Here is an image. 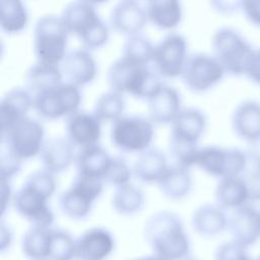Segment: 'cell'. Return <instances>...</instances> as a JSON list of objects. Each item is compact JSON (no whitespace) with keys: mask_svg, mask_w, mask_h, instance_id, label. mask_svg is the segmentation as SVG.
Returning a JSON list of instances; mask_svg holds the SVG:
<instances>
[{"mask_svg":"<svg viewBox=\"0 0 260 260\" xmlns=\"http://www.w3.org/2000/svg\"><path fill=\"white\" fill-rule=\"evenodd\" d=\"M103 179L77 175L72 184L58 198L59 208L71 219H83L90 213L103 193Z\"/></svg>","mask_w":260,"mask_h":260,"instance_id":"8","label":"cell"},{"mask_svg":"<svg viewBox=\"0 0 260 260\" xmlns=\"http://www.w3.org/2000/svg\"><path fill=\"white\" fill-rule=\"evenodd\" d=\"M133 177V167H131L125 158L121 156H113L104 177V182L105 184H109L117 188L131 183Z\"/></svg>","mask_w":260,"mask_h":260,"instance_id":"38","label":"cell"},{"mask_svg":"<svg viewBox=\"0 0 260 260\" xmlns=\"http://www.w3.org/2000/svg\"><path fill=\"white\" fill-rule=\"evenodd\" d=\"M12 231L8 225H6L4 222H1L0 225V251L3 253L9 247L12 243Z\"/></svg>","mask_w":260,"mask_h":260,"instance_id":"48","label":"cell"},{"mask_svg":"<svg viewBox=\"0 0 260 260\" xmlns=\"http://www.w3.org/2000/svg\"><path fill=\"white\" fill-rule=\"evenodd\" d=\"M144 238L153 255L162 260H183L190 251V241L183 222L171 211L151 215L145 222Z\"/></svg>","mask_w":260,"mask_h":260,"instance_id":"1","label":"cell"},{"mask_svg":"<svg viewBox=\"0 0 260 260\" xmlns=\"http://www.w3.org/2000/svg\"><path fill=\"white\" fill-rule=\"evenodd\" d=\"M69 31L61 16L47 14L34 26L32 49L37 61L60 65L68 52Z\"/></svg>","mask_w":260,"mask_h":260,"instance_id":"4","label":"cell"},{"mask_svg":"<svg viewBox=\"0 0 260 260\" xmlns=\"http://www.w3.org/2000/svg\"><path fill=\"white\" fill-rule=\"evenodd\" d=\"M147 22L145 7L137 0H121L110 14V27L126 37L140 34Z\"/></svg>","mask_w":260,"mask_h":260,"instance_id":"17","label":"cell"},{"mask_svg":"<svg viewBox=\"0 0 260 260\" xmlns=\"http://www.w3.org/2000/svg\"><path fill=\"white\" fill-rule=\"evenodd\" d=\"M125 108L126 103L124 95L110 89L96 99L92 113L102 121V123H114L124 115Z\"/></svg>","mask_w":260,"mask_h":260,"instance_id":"34","label":"cell"},{"mask_svg":"<svg viewBox=\"0 0 260 260\" xmlns=\"http://www.w3.org/2000/svg\"><path fill=\"white\" fill-rule=\"evenodd\" d=\"M52 228L30 226L22 237L21 250L29 260H49Z\"/></svg>","mask_w":260,"mask_h":260,"instance_id":"32","label":"cell"},{"mask_svg":"<svg viewBox=\"0 0 260 260\" xmlns=\"http://www.w3.org/2000/svg\"><path fill=\"white\" fill-rule=\"evenodd\" d=\"M134 177L145 184H158L169 171L171 165L166 154L154 148L138 153L133 164Z\"/></svg>","mask_w":260,"mask_h":260,"instance_id":"24","label":"cell"},{"mask_svg":"<svg viewBox=\"0 0 260 260\" xmlns=\"http://www.w3.org/2000/svg\"><path fill=\"white\" fill-rule=\"evenodd\" d=\"M247 154L252 166L260 167V137L249 143Z\"/></svg>","mask_w":260,"mask_h":260,"instance_id":"47","label":"cell"},{"mask_svg":"<svg viewBox=\"0 0 260 260\" xmlns=\"http://www.w3.org/2000/svg\"><path fill=\"white\" fill-rule=\"evenodd\" d=\"M76 239L65 230L52 229L49 260H74Z\"/></svg>","mask_w":260,"mask_h":260,"instance_id":"36","label":"cell"},{"mask_svg":"<svg viewBox=\"0 0 260 260\" xmlns=\"http://www.w3.org/2000/svg\"><path fill=\"white\" fill-rule=\"evenodd\" d=\"M243 177L248 187L250 202H260V167L252 166Z\"/></svg>","mask_w":260,"mask_h":260,"instance_id":"42","label":"cell"},{"mask_svg":"<svg viewBox=\"0 0 260 260\" xmlns=\"http://www.w3.org/2000/svg\"><path fill=\"white\" fill-rule=\"evenodd\" d=\"M191 223L193 230L202 237H215L228 230L229 216L219 205L203 204L194 211Z\"/></svg>","mask_w":260,"mask_h":260,"instance_id":"25","label":"cell"},{"mask_svg":"<svg viewBox=\"0 0 260 260\" xmlns=\"http://www.w3.org/2000/svg\"><path fill=\"white\" fill-rule=\"evenodd\" d=\"M244 75L256 84H260V48L255 49L247 63Z\"/></svg>","mask_w":260,"mask_h":260,"instance_id":"44","label":"cell"},{"mask_svg":"<svg viewBox=\"0 0 260 260\" xmlns=\"http://www.w3.org/2000/svg\"><path fill=\"white\" fill-rule=\"evenodd\" d=\"M228 230L233 241L245 248L253 246L260 238V210L252 203L232 210Z\"/></svg>","mask_w":260,"mask_h":260,"instance_id":"16","label":"cell"},{"mask_svg":"<svg viewBox=\"0 0 260 260\" xmlns=\"http://www.w3.org/2000/svg\"><path fill=\"white\" fill-rule=\"evenodd\" d=\"M64 82L60 65L37 61L32 64L24 76L25 88L32 96L49 90Z\"/></svg>","mask_w":260,"mask_h":260,"instance_id":"27","label":"cell"},{"mask_svg":"<svg viewBox=\"0 0 260 260\" xmlns=\"http://www.w3.org/2000/svg\"><path fill=\"white\" fill-rule=\"evenodd\" d=\"M81 1H84V2L89 3L91 5H99V4H103V3L107 2L108 0H81Z\"/></svg>","mask_w":260,"mask_h":260,"instance_id":"49","label":"cell"},{"mask_svg":"<svg viewBox=\"0 0 260 260\" xmlns=\"http://www.w3.org/2000/svg\"><path fill=\"white\" fill-rule=\"evenodd\" d=\"M214 258L215 260H252L247 253V248L233 240L220 245Z\"/></svg>","mask_w":260,"mask_h":260,"instance_id":"40","label":"cell"},{"mask_svg":"<svg viewBox=\"0 0 260 260\" xmlns=\"http://www.w3.org/2000/svg\"><path fill=\"white\" fill-rule=\"evenodd\" d=\"M199 148L196 143L181 141L170 137V156L174 166L189 170L195 167Z\"/></svg>","mask_w":260,"mask_h":260,"instance_id":"37","label":"cell"},{"mask_svg":"<svg viewBox=\"0 0 260 260\" xmlns=\"http://www.w3.org/2000/svg\"><path fill=\"white\" fill-rule=\"evenodd\" d=\"M157 186L162 195L168 199L181 200L192 191L193 179L189 169L171 165Z\"/></svg>","mask_w":260,"mask_h":260,"instance_id":"30","label":"cell"},{"mask_svg":"<svg viewBox=\"0 0 260 260\" xmlns=\"http://www.w3.org/2000/svg\"><path fill=\"white\" fill-rule=\"evenodd\" d=\"M245 0H209L210 7L222 15H231L243 9Z\"/></svg>","mask_w":260,"mask_h":260,"instance_id":"43","label":"cell"},{"mask_svg":"<svg viewBox=\"0 0 260 260\" xmlns=\"http://www.w3.org/2000/svg\"><path fill=\"white\" fill-rule=\"evenodd\" d=\"M207 126L205 114L196 108L182 109L171 124V138L198 144Z\"/></svg>","mask_w":260,"mask_h":260,"instance_id":"22","label":"cell"},{"mask_svg":"<svg viewBox=\"0 0 260 260\" xmlns=\"http://www.w3.org/2000/svg\"><path fill=\"white\" fill-rule=\"evenodd\" d=\"M2 139L4 148L23 161L39 156L47 138L41 121L28 116L2 131Z\"/></svg>","mask_w":260,"mask_h":260,"instance_id":"9","label":"cell"},{"mask_svg":"<svg viewBox=\"0 0 260 260\" xmlns=\"http://www.w3.org/2000/svg\"><path fill=\"white\" fill-rule=\"evenodd\" d=\"M242 11L249 22L260 27V0H245Z\"/></svg>","mask_w":260,"mask_h":260,"instance_id":"45","label":"cell"},{"mask_svg":"<svg viewBox=\"0 0 260 260\" xmlns=\"http://www.w3.org/2000/svg\"><path fill=\"white\" fill-rule=\"evenodd\" d=\"M214 197L216 204L224 210H234L251 203L248 187L243 176L219 179Z\"/></svg>","mask_w":260,"mask_h":260,"instance_id":"29","label":"cell"},{"mask_svg":"<svg viewBox=\"0 0 260 260\" xmlns=\"http://www.w3.org/2000/svg\"><path fill=\"white\" fill-rule=\"evenodd\" d=\"M133 260H162L154 255L152 256H147V257H141V258H137V259H133Z\"/></svg>","mask_w":260,"mask_h":260,"instance_id":"50","label":"cell"},{"mask_svg":"<svg viewBox=\"0 0 260 260\" xmlns=\"http://www.w3.org/2000/svg\"><path fill=\"white\" fill-rule=\"evenodd\" d=\"M24 184L51 199L57 190L56 174L42 168L31 173L25 180Z\"/></svg>","mask_w":260,"mask_h":260,"instance_id":"39","label":"cell"},{"mask_svg":"<svg viewBox=\"0 0 260 260\" xmlns=\"http://www.w3.org/2000/svg\"><path fill=\"white\" fill-rule=\"evenodd\" d=\"M212 55L224 68L226 74L244 75L247 63L255 50L250 42L233 27H220L211 39Z\"/></svg>","mask_w":260,"mask_h":260,"instance_id":"5","label":"cell"},{"mask_svg":"<svg viewBox=\"0 0 260 260\" xmlns=\"http://www.w3.org/2000/svg\"><path fill=\"white\" fill-rule=\"evenodd\" d=\"M154 123L137 115H123L112 123L110 137L113 145L124 153H140L151 147Z\"/></svg>","mask_w":260,"mask_h":260,"instance_id":"6","label":"cell"},{"mask_svg":"<svg viewBox=\"0 0 260 260\" xmlns=\"http://www.w3.org/2000/svg\"><path fill=\"white\" fill-rule=\"evenodd\" d=\"M148 22L162 30H172L183 19L181 0H145Z\"/></svg>","mask_w":260,"mask_h":260,"instance_id":"26","label":"cell"},{"mask_svg":"<svg viewBox=\"0 0 260 260\" xmlns=\"http://www.w3.org/2000/svg\"><path fill=\"white\" fill-rule=\"evenodd\" d=\"M112 157L113 156L99 144L78 149L74 161L77 175L104 180Z\"/></svg>","mask_w":260,"mask_h":260,"instance_id":"28","label":"cell"},{"mask_svg":"<svg viewBox=\"0 0 260 260\" xmlns=\"http://www.w3.org/2000/svg\"><path fill=\"white\" fill-rule=\"evenodd\" d=\"M102 121L93 114L77 111L66 118V138L76 150L98 145L102 137Z\"/></svg>","mask_w":260,"mask_h":260,"instance_id":"14","label":"cell"},{"mask_svg":"<svg viewBox=\"0 0 260 260\" xmlns=\"http://www.w3.org/2000/svg\"><path fill=\"white\" fill-rule=\"evenodd\" d=\"M10 181L11 180L2 179L1 178V199H2L1 207H2V214L5 213L7 207L10 204H12V202H13L14 193L12 192Z\"/></svg>","mask_w":260,"mask_h":260,"instance_id":"46","label":"cell"},{"mask_svg":"<svg viewBox=\"0 0 260 260\" xmlns=\"http://www.w3.org/2000/svg\"><path fill=\"white\" fill-rule=\"evenodd\" d=\"M146 102L147 117L157 125L172 124L183 109L180 92L165 83Z\"/></svg>","mask_w":260,"mask_h":260,"instance_id":"19","label":"cell"},{"mask_svg":"<svg viewBox=\"0 0 260 260\" xmlns=\"http://www.w3.org/2000/svg\"><path fill=\"white\" fill-rule=\"evenodd\" d=\"M256 260H260V255H259V256H258V258H257V259H256Z\"/></svg>","mask_w":260,"mask_h":260,"instance_id":"51","label":"cell"},{"mask_svg":"<svg viewBox=\"0 0 260 260\" xmlns=\"http://www.w3.org/2000/svg\"><path fill=\"white\" fill-rule=\"evenodd\" d=\"M144 204L145 196L143 191L132 182L115 188L112 207L118 214L123 216L134 215L143 208Z\"/></svg>","mask_w":260,"mask_h":260,"instance_id":"33","label":"cell"},{"mask_svg":"<svg viewBox=\"0 0 260 260\" xmlns=\"http://www.w3.org/2000/svg\"><path fill=\"white\" fill-rule=\"evenodd\" d=\"M22 160L13 155L6 148L0 155V176L2 179L11 180L20 171Z\"/></svg>","mask_w":260,"mask_h":260,"instance_id":"41","label":"cell"},{"mask_svg":"<svg viewBox=\"0 0 260 260\" xmlns=\"http://www.w3.org/2000/svg\"><path fill=\"white\" fill-rule=\"evenodd\" d=\"M162 78L149 64H142L121 56L112 63L107 73L110 89L147 100L162 84Z\"/></svg>","mask_w":260,"mask_h":260,"instance_id":"2","label":"cell"},{"mask_svg":"<svg viewBox=\"0 0 260 260\" xmlns=\"http://www.w3.org/2000/svg\"><path fill=\"white\" fill-rule=\"evenodd\" d=\"M225 74L224 68L213 55L195 53L188 56L181 78L190 91L204 93L216 86Z\"/></svg>","mask_w":260,"mask_h":260,"instance_id":"11","label":"cell"},{"mask_svg":"<svg viewBox=\"0 0 260 260\" xmlns=\"http://www.w3.org/2000/svg\"><path fill=\"white\" fill-rule=\"evenodd\" d=\"M188 56L186 38L179 32H169L154 45L151 66L162 79L178 78Z\"/></svg>","mask_w":260,"mask_h":260,"instance_id":"12","label":"cell"},{"mask_svg":"<svg viewBox=\"0 0 260 260\" xmlns=\"http://www.w3.org/2000/svg\"><path fill=\"white\" fill-rule=\"evenodd\" d=\"M82 103L80 87L68 82L34 96L32 110L42 120L55 121L79 111Z\"/></svg>","mask_w":260,"mask_h":260,"instance_id":"7","label":"cell"},{"mask_svg":"<svg viewBox=\"0 0 260 260\" xmlns=\"http://www.w3.org/2000/svg\"><path fill=\"white\" fill-rule=\"evenodd\" d=\"M28 21L29 15L23 0H0V25L6 35L23 31Z\"/></svg>","mask_w":260,"mask_h":260,"instance_id":"31","label":"cell"},{"mask_svg":"<svg viewBox=\"0 0 260 260\" xmlns=\"http://www.w3.org/2000/svg\"><path fill=\"white\" fill-rule=\"evenodd\" d=\"M154 45L141 32L126 38L122 47V56L142 64L152 61Z\"/></svg>","mask_w":260,"mask_h":260,"instance_id":"35","label":"cell"},{"mask_svg":"<svg viewBox=\"0 0 260 260\" xmlns=\"http://www.w3.org/2000/svg\"><path fill=\"white\" fill-rule=\"evenodd\" d=\"M60 16L69 34L75 36L83 48L93 51L107 45L111 27L100 17L94 5L74 0L64 7Z\"/></svg>","mask_w":260,"mask_h":260,"instance_id":"3","label":"cell"},{"mask_svg":"<svg viewBox=\"0 0 260 260\" xmlns=\"http://www.w3.org/2000/svg\"><path fill=\"white\" fill-rule=\"evenodd\" d=\"M49 198L24 184L14 193L12 205L15 211L32 226L52 228L55 220Z\"/></svg>","mask_w":260,"mask_h":260,"instance_id":"13","label":"cell"},{"mask_svg":"<svg viewBox=\"0 0 260 260\" xmlns=\"http://www.w3.org/2000/svg\"><path fill=\"white\" fill-rule=\"evenodd\" d=\"M249 162L247 151L235 147L206 146L199 148L195 167L212 177L223 179L243 176Z\"/></svg>","mask_w":260,"mask_h":260,"instance_id":"10","label":"cell"},{"mask_svg":"<svg viewBox=\"0 0 260 260\" xmlns=\"http://www.w3.org/2000/svg\"><path fill=\"white\" fill-rule=\"evenodd\" d=\"M34 96L25 87L9 89L0 102V120L2 131L28 117L32 110Z\"/></svg>","mask_w":260,"mask_h":260,"instance_id":"21","label":"cell"},{"mask_svg":"<svg viewBox=\"0 0 260 260\" xmlns=\"http://www.w3.org/2000/svg\"><path fill=\"white\" fill-rule=\"evenodd\" d=\"M60 69L64 81L78 87L91 83L99 70L91 51L85 48L68 51L60 63Z\"/></svg>","mask_w":260,"mask_h":260,"instance_id":"15","label":"cell"},{"mask_svg":"<svg viewBox=\"0 0 260 260\" xmlns=\"http://www.w3.org/2000/svg\"><path fill=\"white\" fill-rule=\"evenodd\" d=\"M76 151V148L66 137L46 139L39 155L42 168L56 175L60 174L74 165Z\"/></svg>","mask_w":260,"mask_h":260,"instance_id":"20","label":"cell"},{"mask_svg":"<svg viewBox=\"0 0 260 260\" xmlns=\"http://www.w3.org/2000/svg\"><path fill=\"white\" fill-rule=\"evenodd\" d=\"M115 249L113 235L104 228H91L76 239V260H106Z\"/></svg>","mask_w":260,"mask_h":260,"instance_id":"18","label":"cell"},{"mask_svg":"<svg viewBox=\"0 0 260 260\" xmlns=\"http://www.w3.org/2000/svg\"><path fill=\"white\" fill-rule=\"evenodd\" d=\"M232 128L248 143L260 137V104L253 100L240 103L232 115Z\"/></svg>","mask_w":260,"mask_h":260,"instance_id":"23","label":"cell"}]
</instances>
